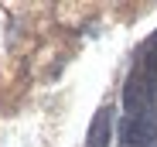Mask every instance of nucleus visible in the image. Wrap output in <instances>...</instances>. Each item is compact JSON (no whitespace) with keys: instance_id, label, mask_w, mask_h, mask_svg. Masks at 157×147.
Returning a JSON list of instances; mask_svg holds the SVG:
<instances>
[{"instance_id":"1","label":"nucleus","mask_w":157,"mask_h":147,"mask_svg":"<svg viewBox=\"0 0 157 147\" xmlns=\"http://www.w3.org/2000/svg\"><path fill=\"white\" fill-rule=\"evenodd\" d=\"M109 137H113V110L102 106L89 127V144L86 147H109Z\"/></svg>"},{"instance_id":"2","label":"nucleus","mask_w":157,"mask_h":147,"mask_svg":"<svg viewBox=\"0 0 157 147\" xmlns=\"http://www.w3.org/2000/svg\"><path fill=\"white\" fill-rule=\"evenodd\" d=\"M144 58H147V62H150V65L157 68V34H154V41L147 44V55H144Z\"/></svg>"}]
</instances>
